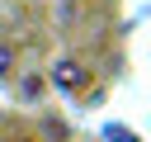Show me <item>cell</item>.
Instances as JSON below:
<instances>
[{
  "label": "cell",
  "mask_w": 151,
  "mask_h": 142,
  "mask_svg": "<svg viewBox=\"0 0 151 142\" xmlns=\"http://www.w3.org/2000/svg\"><path fill=\"white\" fill-rule=\"evenodd\" d=\"M85 80H90V76H85V66H80L76 57H66V62H57V66H52V85H57V90H66V95H80V90H85Z\"/></svg>",
  "instance_id": "6da1fadb"
},
{
  "label": "cell",
  "mask_w": 151,
  "mask_h": 142,
  "mask_svg": "<svg viewBox=\"0 0 151 142\" xmlns=\"http://www.w3.org/2000/svg\"><path fill=\"white\" fill-rule=\"evenodd\" d=\"M9 71H14V57H9V47H0V80H5Z\"/></svg>",
  "instance_id": "7a4b0ae2"
}]
</instances>
